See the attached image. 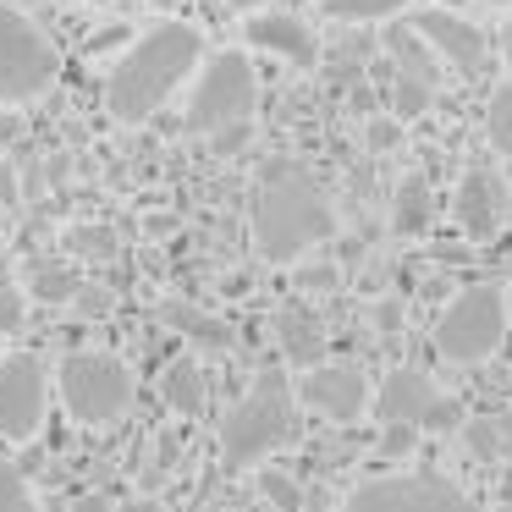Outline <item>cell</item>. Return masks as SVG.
<instances>
[{
  "mask_svg": "<svg viewBox=\"0 0 512 512\" xmlns=\"http://www.w3.org/2000/svg\"><path fill=\"white\" fill-rule=\"evenodd\" d=\"M199 67H204V34L193 23L166 17V23L133 34V45L122 50V61H116L111 78H105V111L122 127L149 122L155 111H166L171 94H177Z\"/></svg>",
  "mask_w": 512,
  "mask_h": 512,
  "instance_id": "cell-1",
  "label": "cell"
},
{
  "mask_svg": "<svg viewBox=\"0 0 512 512\" xmlns=\"http://www.w3.org/2000/svg\"><path fill=\"white\" fill-rule=\"evenodd\" d=\"M336 232L331 193L320 188L309 166L298 160H270L254 188V248L265 265H292L309 248H320Z\"/></svg>",
  "mask_w": 512,
  "mask_h": 512,
  "instance_id": "cell-2",
  "label": "cell"
},
{
  "mask_svg": "<svg viewBox=\"0 0 512 512\" xmlns=\"http://www.w3.org/2000/svg\"><path fill=\"white\" fill-rule=\"evenodd\" d=\"M292 435H298V391L281 369H259L254 386L221 419V457L226 468H254L270 452H281Z\"/></svg>",
  "mask_w": 512,
  "mask_h": 512,
  "instance_id": "cell-3",
  "label": "cell"
},
{
  "mask_svg": "<svg viewBox=\"0 0 512 512\" xmlns=\"http://www.w3.org/2000/svg\"><path fill=\"white\" fill-rule=\"evenodd\" d=\"M56 391H61V408H67L78 424L105 430V424H116L127 408H133L138 380L116 353H67L61 369H56Z\"/></svg>",
  "mask_w": 512,
  "mask_h": 512,
  "instance_id": "cell-4",
  "label": "cell"
},
{
  "mask_svg": "<svg viewBox=\"0 0 512 512\" xmlns=\"http://www.w3.org/2000/svg\"><path fill=\"white\" fill-rule=\"evenodd\" d=\"M507 342V287L474 281L463 287L435 320V353L446 364H485Z\"/></svg>",
  "mask_w": 512,
  "mask_h": 512,
  "instance_id": "cell-5",
  "label": "cell"
},
{
  "mask_svg": "<svg viewBox=\"0 0 512 512\" xmlns=\"http://www.w3.org/2000/svg\"><path fill=\"white\" fill-rule=\"evenodd\" d=\"M259 105V78H254V61L243 50H221L199 67L188 89V133H226V127H248Z\"/></svg>",
  "mask_w": 512,
  "mask_h": 512,
  "instance_id": "cell-6",
  "label": "cell"
},
{
  "mask_svg": "<svg viewBox=\"0 0 512 512\" xmlns=\"http://www.w3.org/2000/svg\"><path fill=\"white\" fill-rule=\"evenodd\" d=\"M61 56L34 17L0 6V105H28L56 83Z\"/></svg>",
  "mask_w": 512,
  "mask_h": 512,
  "instance_id": "cell-7",
  "label": "cell"
},
{
  "mask_svg": "<svg viewBox=\"0 0 512 512\" xmlns=\"http://www.w3.org/2000/svg\"><path fill=\"white\" fill-rule=\"evenodd\" d=\"M336 512H485L468 490L435 474H380L364 479Z\"/></svg>",
  "mask_w": 512,
  "mask_h": 512,
  "instance_id": "cell-8",
  "label": "cell"
},
{
  "mask_svg": "<svg viewBox=\"0 0 512 512\" xmlns=\"http://www.w3.org/2000/svg\"><path fill=\"white\" fill-rule=\"evenodd\" d=\"M375 408H380V424H402V430H413V435H424V430L441 435V430H457V424H463V408L413 364L391 369V375L380 380Z\"/></svg>",
  "mask_w": 512,
  "mask_h": 512,
  "instance_id": "cell-9",
  "label": "cell"
},
{
  "mask_svg": "<svg viewBox=\"0 0 512 512\" xmlns=\"http://www.w3.org/2000/svg\"><path fill=\"white\" fill-rule=\"evenodd\" d=\"M50 402V375L34 353H6L0 358V435L6 441H28L45 424Z\"/></svg>",
  "mask_w": 512,
  "mask_h": 512,
  "instance_id": "cell-10",
  "label": "cell"
},
{
  "mask_svg": "<svg viewBox=\"0 0 512 512\" xmlns=\"http://www.w3.org/2000/svg\"><path fill=\"white\" fill-rule=\"evenodd\" d=\"M298 402L303 408H314L320 419H336V424H353L369 413V402H375V386H369V375L358 364H314L303 369L298 380Z\"/></svg>",
  "mask_w": 512,
  "mask_h": 512,
  "instance_id": "cell-11",
  "label": "cell"
},
{
  "mask_svg": "<svg viewBox=\"0 0 512 512\" xmlns=\"http://www.w3.org/2000/svg\"><path fill=\"white\" fill-rule=\"evenodd\" d=\"M430 56L435 50L424 45L413 28H397V34H391V61H397V78H391V111H397V122H413V116L430 111V100H435Z\"/></svg>",
  "mask_w": 512,
  "mask_h": 512,
  "instance_id": "cell-12",
  "label": "cell"
},
{
  "mask_svg": "<svg viewBox=\"0 0 512 512\" xmlns=\"http://www.w3.org/2000/svg\"><path fill=\"white\" fill-rule=\"evenodd\" d=\"M243 45L265 50V56L287 61V67H303V72L320 61V39H314V28L303 23V17H292V12H248Z\"/></svg>",
  "mask_w": 512,
  "mask_h": 512,
  "instance_id": "cell-13",
  "label": "cell"
},
{
  "mask_svg": "<svg viewBox=\"0 0 512 512\" xmlns=\"http://www.w3.org/2000/svg\"><path fill=\"white\" fill-rule=\"evenodd\" d=\"M413 34H419L441 61H452V67H463V72L485 67V34H479V28L468 23V17L446 12V6H430V12H419Z\"/></svg>",
  "mask_w": 512,
  "mask_h": 512,
  "instance_id": "cell-14",
  "label": "cell"
},
{
  "mask_svg": "<svg viewBox=\"0 0 512 512\" xmlns=\"http://www.w3.org/2000/svg\"><path fill=\"white\" fill-rule=\"evenodd\" d=\"M452 215H457V226H463L474 243L496 237L501 232V188H496V177H490V171H468V177L457 182Z\"/></svg>",
  "mask_w": 512,
  "mask_h": 512,
  "instance_id": "cell-15",
  "label": "cell"
},
{
  "mask_svg": "<svg viewBox=\"0 0 512 512\" xmlns=\"http://www.w3.org/2000/svg\"><path fill=\"white\" fill-rule=\"evenodd\" d=\"M276 342H281V358H287L292 369L325 364V331H320V320H314V309H303V303H287V309L276 314Z\"/></svg>",
  "mask_w": 512,
  "mask_h": 512,
  "instance_id": "cell-16",
  "label": "cell"
},
{
  "mask_svg": "<svg viewBox=\"0 0 512 512\" xmlns=\"http://www.w3.org/2000/svg\"><path fill=\"white\" fill-rule=\"evenodd\" d=\"M160 320L177 325V331L188 336L193 347H204V353H232V325L204 314V309H193V303H160Z\"/></svg>",
  "mask_w": 512,
  "mask_h": 512,
  "instance_id": "cell-17",
  "label": "cell"
},
{
  "mask_svg": "<svg viewBox=\"0 0 512 512\" xmlns=\"http://www.w3.org/2000/svg\"><path fill=\"white\" fill-rule=\"evenodd\" d=\"M160 397H166L171 413H182V419H199L204 402H210L204 369L193 364V358H177V364H166V375H160Z\"/></svg>",
  "mask_w": 512,
  "mask_h": 512,
  "instance_id": "cell-18",
  "label": "cell"
},
{
  "mask_svg": "<svg viewBox=\"0 0 512 512\" xmlns=\"http://www.w3.org/2000/svg\"><path fill=\"white\" fill-rule=\"evenodd\" d=\"M435 204H430V177L424 171H413V177L397 182V199H391V226H397L402 237H419L424 226H430Z\"/></svg>",
  "mask_w": 512,
  "mask_h": 512,
  "instance_id": "cell-19",
  "label": "cell"
},
{
  "mask_svg": "<svg viewBox=\"0 0 512 512\" xmlns=\"http://www.w3.org/2000/svg\"><path fill=\"white\" fill-rule=\"evenodd\" d=\"M413 0H325L331 23H386V17L408 12Z\"/></svg>",
  "mask_w": 512,
  "mask_h": 512,
  "instance_id": "cell-20",
  "label": "cell"
},
{
  "mask_svg": "<svg viewBox=\"0 0 512 512\" xmlns=\"http://www.w3.org/2000/svg\"><path fill=\"white\" fill-rule=\"evenodd\" d=\"M485 138L496 155H512V83H501L485 105Z\"/></svg>",
  "mask_w": 512,
  "mask_h": 512,
  "instance_id": "cell-21",
  "label": "cell"
},
{
  "mask_svg": "<svg viewBox=\"0 0 512 512\" xmlns=\"http://www.w3.org/2000/svg\"><path fill=\"white\" fill-rule=\"evenodd\" d=\"M67 248H72L78 259H100V265L122 254V243H116L111 226H72V232H67Z\"/></svg>",
  "mask_w": 512,
  "mask_h": 512,
  "instance_id": "cell-22",
  "label": "cell"
},
{
  "mask_svg": "<svg viewBox=\"0 0 512 512\" xmlns=\"http://www.w3.org/2000/svg\"><path fill=\"white\" fill-rule=\"evenodd\" d=\"M468 452H474L479 463H501V457H507V441H501V419H496V413L468 419Z\"/></svg>",
  "mask_w": 512,
  "mask_h": 512,
  "instance_id": "cell-23",
  "label": "cell"
},
{
  "mask_svg": "<svg viewBox=\"0 0 512 512\" xmlns=\"http://www.w3.org/2000/svg\"><path fill=\"white\" fill-rule=\"evenodd\" d=\"M34 298H45V303H72V298H78V276H72L67 265H39V270H34Z\"/></svg>",
  "mask_w": 512,
  "mask_h": 512,
  "instance_id": "cell-24",
  "label": "cell"
},
{
  "mask_svg": "<svg viewBox=\"0 0 512 512\" xmlns=\"http://www.w3.org/2000/svg\"><path fill=\"white\" fill-rule=\"evenodd\" d=\"M28 320V292L17 276H0V336H17Z\"/></svg>",
  "mask_w": 512,
  "mask_h": 512,
  "instance_id": "cell-25",
  "label": "cell"
},
{
  "mask_svg": "<svg viewBox=\"0 0 512 512\" xmlns=\"http://www.w3.org/2000/svg\"><path fill=\"white\" fill-rule=\"evenodd\" d=\"M0 512H34V490L6 457H0Z\"/></svg>",
  "mask_w": 512,
  "mask_h": 512,
  "instance_id": "cell-26",
  "label": "cell"
},
{
  "mask_svg": "<svg viewBox=\"0 0 512 512\" xmlns=\"http://www.w3.org/2000/svg\"><path fill=\"white\" fill-rule=\"evenodd\" d=\"M413 441H419L413 430H402V424H386V435H380V457H408Z\"/></svg>",
  "mask_w": 512,
  "mask_h": 512,
  "instance_id": "cell-27",
  "label": "cell"
},
{
  "mask_svg": "<svg viewBox=\"0 0 512 512\" xmlns=\"http://www.w3.org/2000/svg\"><path fill=\"white\" fill-rule=\"evenodd\" d=\"M259 485H265V496H276V501H281V512H292V507H298V485H292L287 474H265Z\"/></svg>",
  "mask_w": 512,
  "mask_h": 512,
  "instance_id": "cell-28",
  "label": "cell"
},
{
  "mask_svg": "<svg viewBox=\"0 0 512 512\" xmlns=\"http://www.w3.org/2000/svg\"><path fill=\"white\" fill-rule=\"evenodd\" d=\"M397 144V122H369V149H391Z\"/></svg>",
  "mask_w": 512,
  "mask_h": 512,
  "instance_id": "cell-29",
  "label": "cell"
},
{
  "mask_svg": "<svg viewBox=\"0 0 512 512\" xmlns=\"http://www.w3.org/2000/svg\"><path fill=\"white\" fill-rule=\"evenodd\" d=\"M122 512H166L160 501H149V496H133V501H122Z\"/></svg>",
  "mask_w": 512,
  "mask_h": 512,
  "instance_id": "cell-30",
  "label": "cell"
},
{
  "mask_svg": "<svg viewBox=\"0 0 512 512\" xmlns=\"http://www.w3.org/2000/svg\"><path fill=\"white\" fill-rule=\"evenodd\" d=\"M501 419V441H507V452H512V413H496Z\"/></svg>",
  "mask_w": 512,
  "mask_h": 512,
  "instance_id": "cell-31",
  "label": "cell"
},
{
  "mask_svg": "<svg viewBox=\"0 0 512 512\" xmlns=\"http://www.w3.org/2000/svg\"><path fill=\"white\" fill-rule=\"evenodd\" d=\"M226 6H237V12H259L265 0H226Z\"/></svg>",
  "mask_w": 512,
  "mask_h": 512,
  "instance_id": "cell-32",
  "label": "cell"
},
{
  "mask_svg": "<svg viewBox=\"0 0 512 512\" xmlns=\"http://www.w3.org/2000/svg\"><path fill=\"white\" fill-rule=\"evenodd\" d=\"M507 61H512V23H507Z\"/></svg>",
  "mask_w": 512,
  "mask_h": 512,
  "instance_id": "cell-33",
  "label": "cell"
},
{
  "mask_svg": "<svg viewBox=\"0 0 512 512\" xmlns=\"http://www.w3.org/2000/svg\"><path fill=\"white\" fill-rule=\"evenodd\" d=\"M507 325H512V292H507Z\"/></svg>",
  "mask_w": 512,
  "mask_h": 512,
  "instance_id": "cell-34",
  "label": "cell"
},
{
  "mask_svg": "<svg viewBox=\"0 0 512 512\" xmlns=\"http://www.w3.org/2000/svg\"><path fill=\"white\" fill-rule=\"evenodd\" d=\"M78 6H100V0H78Z\"/></svg>",
  "mask_w": 512,
  "mask_h": 512,
  "instance_id": "cell-35",
  "label": "cell"
},
{
  "mask_svg": "<svg viewBox=\"0 0 512 512\" xmlns=\"http://www.w3.org/2000/svg\"><path fill=\"white\" fill-rule=\"evenodd\" d=\"M490 6H512V0H490Z\"/></svg>",
  "mask_w": 512,
  "mask_h": 512,
  "instance_id": "cell-36",
  "label": "cell"
},
{
  "mask_svg": "<svg viewBox=\"0 0 512 512\" xmlns=\"http://www.w3.org/2000/svg\"><path fill=\"white\" fill-rule=\"evenodd\" d=\"M160 6H171V0H160Z\"/></svg>",
  "mask_w": 512,
  "mask_h": 512,
  "instance_id": "cell-37",
  "label": "cell"
}]
</instances>
